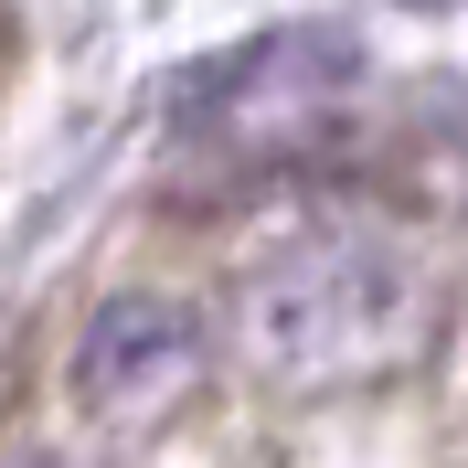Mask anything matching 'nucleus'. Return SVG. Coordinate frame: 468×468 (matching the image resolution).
I'll return each instance as SVG.
<instances>
[{
  "instance_id": "4",
  "label": "nucleus",
  "mask_w": 468,
  "mask_h": 468,
  "mask_svg": "<svg viewBox=\"0 0 468 468\" xmlns=\"http://www.w3.org/2000/svg\"><path fill=\"white\" fill-rule=\"evenodd\" d=\"M415 11H458V0H415Z\"/></svg>"
},
{
  "instance_id": "3",
  "label": "nucleus",
  "mask_w": 468,
  "mask_h": 468,
  "mask_svg": "<svg viewBox=\"0 0 468 468\" xmlns=\"http://www.w3.org/2000/svg\"><path fill=\"white\" fill-rule=\"evenodd\" d=\"M192 351H203V330H192L181 298H107L86 320V341H75V405L86 415L139 405V394H160Z\"/></svg>"
},
{
  "instance_id": "1",
  "label": "nucleus",
  "mask_w": 468,
  "mask_h": 468,
  "mask_svg": "<svg viewBox=\"0 0 468 468\" xmlns=\"http://www.w3.org/2000/svg\"><path fill=\"white\" fill-rule=\"evenodd\" d=\"M437 309H447V288H437L426 245H405L383 224H320V234H288L245 277L234 330H245V362L266 383L341 394V383L405 373L437 341Z\"/></svg>"
},
{
  "instance_id": "2",
  "label": "nucleus",
  "mask_w": 468,
  "mask_h": 468,
  "mask_svg": "<svg viewBox=\"0 0 468 468\" xmlns=\"http://www.w3.org/2000/svg\"><path fill=\"white\" fill-rule=\"evenodd\" d=\"M351 86V43L341 32H277V43H245L181 96V128H224L245 149H309L320 117Z\"/></svg>"
}]
</instances>
